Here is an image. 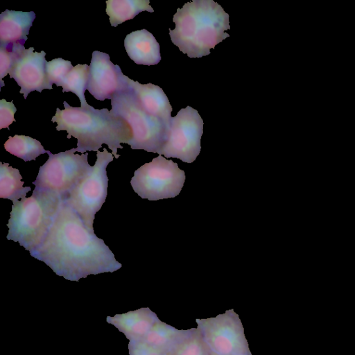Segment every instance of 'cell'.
<instances>
[{"mask_svg": "<svg viewBox=\"0 0 355 355\" xmlns=\"http://www.w3.org/2000/svg\"><path fill=\"white\" fill-rule=\"evenodd\" d=\"M124 46L136 64L155 65L161 60L159 44L151 33L146 29L133 31L126 35Z\"/></svg>", "mask_w": 355, "mask_h": 355, "instance_id": "cell-15", "label": "cell"}, {"mask_svg": "<svg viewBox=\"0 0 355 355\" xmlns=\"http://www.w3.org/2000/svg\"><path fill=\"white\" fill-rule=\"evenodd\" d=\"M33 50V47L19 49L9 72L10 78L21 87L19 92L25 99L33 91L41 92L44 89H52L46 71V53Z\"/></svg>", "mask_w": 355, "mask_h": 355, "instance_id": "cell-11", "label": "cell"}, {"mask_svg": "<svg viewBox=\"0 0 355 355\" xmlns=\"http://www.w3.org/2000/svg\"><path fill=\"white\" fill-rule=\"evenodd\" d=\"M4 148L6 151L24 162L35 160L39 155L48 152L39 141L25 135L10 136L4 144Z\"/></svg>", "mask_w": 355, "mask_h": 355, "instance_id": "cell-20", "label": "cell"}, {"mask_svg": "<svg viewBox=\"0 0 355 355\" xmlns=\"http://www.w3.org/2000/svg\"><path fill=\"white\" fill-rule=\"evenodd\" d=\"M196 322L211 351L220 355H252L243 324L234 309Z\"/></svg>", "mask_w": 355, "mask_h": 355, "instance_id": "cell-9", "label": "cell"}, {"mask_svg": "<svg viewBox=\"0 0 355 355\" xmlns=\"http://www.w3.org/2000/svg\"><path fill=\"white\" fill-rule=\"evenodd\" d=\"M209 355H220V354H218L209 349Z\"/></svg>", "mask_w": 355, "mask_h": 355, "instance_id": "cell-27", "label": "cell"}, {"mask_svg": "<svg viewBox=\"0 0 355 355\" xmlns=\"http://www.w3.org/2000/svg\"><path fill=\"white\" fill-rule=\"evenodd\" d=\"M96 161L91 171L70 192L64 201L81 218L85 226L94 230L95 214L105 202L108 187L106 168L113 161V154L104 148L97 151Z\"/></svg>", "mask_w": 355, "mask_h": 355, "instance_id": "cell-7", "label": "cell"}, {"mask_svg": "<svg viewBox=\"0 0 355 355\" xmlns=\"http://www.w3.org/2000/svg\"><path fill=\"white\" fill-rule=\"evenodd\" d=\"M63 105L64 109L58 107L51 121L58 123V131L67 132V139H77L76 152H97L105 144L116 159L119 157L116 153L123 148L121 143L128 144L132 139V130L124 119L106 108L98 110L89 104L71 107L64 101Z\"/></svg>", "mask_w": 355, "mask_h": 355, "instance_id": "cell-2", "label": "cell"}, {"mask_svg": "<svg viewBox=\"0 0 355 355\" xmlns=\"http://www.w3.org/2000/svg\"><path fill=\"white\" fill-rule=\"evenodd\" d=\"M187 331L188 329H178L157 320L142 340L167 352L187 334Z\"/></svg>", "mask_w": 355, "mask_h": 355, "instance_id": "cell-19", "label": "cell"}, {"mask_svg": "<svg viewBox=\"0 0 355 355\" xmlns=\"http://www.w3.org/2000/svg\"><path fill=\"white\" fill-rule=\"evenodd\" d=\"M137 101L148 114L170 124L172 107L163 89L152 83L140 84L129 78Z\"/></svg>", "mask_w": 355, "mask_h": 355, "instance_id": "cell-14", "label": "cell"}, {"mask_svg": "<svg viewBox=\"0 0 355 355\" xmlns=\"http://www.w3.org/2000/svg\"><path fill=\"white\" fill-rule=\"evenodd\" d=\"M60 201L33 191L31 197L12 202L7 239L31 252L44 239Z\"/></svg>", "mask_w": 355, "mask_h": 355, "instance_id": "cell-5", "label": "cell"}, {"mask_svg": "<svg viewBox=\"0 0 355 355\" xmlns=\"http://www.w3.org/2000/svg\"><path fill=\"white\" fill-rule=\"evenodd\" d=\"M149 3V0L106 1V13L110 17L111 26L116 27L143 11L154 12Z\"/></svg>", "mask_w": 355, "mask_h": 355, "instance_id": "cell-17", "label": "cell"}, {"mask_svg": "<svg viewBox=\"0 0 355 355\" xmlns=\"http://www.w3.org/2000/svg\"><path fill=\"white\" fill-rule=\"evenodd\" d=\"M74 148L53 154L48 150V160L40 167L33 184V191L55 200H65L70 192L91 171L88 153L75 154Z\"/></svg>", "mask_w": 355, "mask_h": 355, "instance_id": "cell-6", "label": "cell"}, {"mask_svg": "<svg viewBox=\"0 0 355 355\" xmlns=\"http://www.w3.org/2000/svg\"><path fill=\"white\" fill-rule=\"evenodd\" d=\"M203 121L198 111L190 106L181 109L170 121L167 137L159 155L193 162L200 151Z\"/></svg>", "mask_w": 355, "mask_h": 355, "instance_id": "cell-10", "label": "cell"}, {"mask_svg": "<svg viewBox=\"0 0 355 355\" xmlns=\"http://www.w3.org/2000/svg\"><path fill=\"white\" fill-rule=\"evenodd\" d=\"M169 28L172 42L189 58L210 54V49L230 35L229 15L213 0H193L178 8Z\"/></svg>", "mask_w": 355, "mask_h": 355, "instance_id": "cell-3", "label": "cell"}, {"mask_svg": "<svg viewBox=\"0 0 355 355\" xmlns=\"http://www.w3.org/2000/svg\"><path fill=\"white\" fill-rule=\"evenodd\" d=\"M30 254L56 275L79 281L89 275L121 268L104 241L87 228L79 215L61 200L42 242Z\"/></svg>", "mask_w": 355, "mask_h": 355, "instance_id": "cell-1", "label": "cell"}, {"mask_svg": "<svg viewBox=\"0 0 355 355\" xmlns=\"http://www.w3.org/2000/svg\"><path fill=\"white\" fill-rule=\"evenodd\" d=\"M119 65L114 64L107 53L94 51L89 68L87 90L98 101L111 99L127 84Z\"/></svg>", "mask_w": 355, "mask_h": 355, "instance_id": "cell-12", "label": "cell"}, {"mask_svg": "<svg viewBox=\"0 0 355 355\" xmlns=\"http://www.w3.org/2000/svg\"><path fill=\"white\" fill-rule=\"evenodd\" d=\"M36 16L34 12L6 9L0 15V47L15 51L24 47Z\"/></svg>", "mask_w": 355, "mask_h": 355, "instance_id": "cell-13", "label": "cell"}, {"mask_svg": "<svg viewBox=\"0 0 355 355\" xmlns=\"http://www.w3.org/2000/svg\"><path fill=\"white\" fill-rule=\"evenodd\" d=\"M73 68L69 60L61 58L53 59L46 64V71L49 81L51 85L62 86L67 74Z\"/></svg>", "mask_w": 355, "mask_h": 355, "instance_id": "cell-23", "label": "cell"}, {"mask_svg": "<svg viewBox=\"0 0 355 355\" xmlns=\"http://www.w3.org/2000/svg\"><path fill=\"white\" fill-rule=\"evenodd\" d=\"M111 105L110 112L124 119L132 130V139L128 144L131 148L159 154L170 124L148 114L141 107L128 77L127 84L112 96Z\"/></svg>", "mask_w": 355, "mask_h": 355, "instance_id": "cell-4", "label": "cell"}, {"mask_svg": "<svg viewBox=\"0 0 355 355\" xmlns=\"http://www.w3.org/2000/svg\"><path fill=\"white\" fill-rule=\"evenodd\" d=\"M130 355H166V352L155 347L143 340H133Z\"/></svg>", "mask_w": 355, "mask_h": 355, "instance_id": "cell-25", "label": "cell"}, {"mask_svg": "<svg viewBox=\"0 0 355 355\" xmlns=\"http://www.w3.org/2000/svg\"><path fill=\"white\" fill-rule=\"evenodd\" d=\"M184 180V171L175 162L159 155L137 169L130 184L141 198L157 200L177 196Z\"/></svg>", "mask_w": 355, "mask_h": 355, "instance_id": "cell-8", "label": "cell"}, {"mask_svg": "<svg viewBox=\"0 0 355 355\" xmlns=\"http://www.w3.org/2000/svg\"><path fill=\"white\" fill-rule=\"evenodd\" d=\"M157 316L148 308H143L111 318L117 327L133 340H142L157 321Z\"/></svg>", "mask_w": 355, "mask_h": 355, "instance_id": "cell-16", "label": "cell"}, {"mask_svg": "<svg viewBox=\"0 0 355 355\" xmlns=\"http://www.w3.org/2000/svg\"><path fill=\"white\" fill-rule=\"evenodd\" d=\"M17 168L9 166L8 163L0 162V198L12 202L24 198L31 190L30 187H23L24 182Z\"/></svg>", "mask_w": 355, "mask_h": 355, "instance_id": "cell-18", "label": "cell"}, {"mask_svg": "<svg viewBox=\"0 0 355 355\" xmlns=\"http://www.w3.org/2000/svg\"><path fill=\"white\" fill-rule=\"evenodd\" d=\"M19 49L15 51H8L3 47H0V80L1 83V87L3 86V78L8 73H9L12 68V66L14 63L15 59L17 56V51Z\"/></svg>", "mask_w": 355, "mask_h": 355, "instance_id": "cell-24", "label": "cell"}, {"mask_svg": "<svg viewBox=\"0 0 355 355\" xmlns=\"http://www.w3.org/2000/svg\"><path fill=\"white\" fill-rule=\"evenodd\" d=\"M17 109L12 102H7L4 99L0 100V129L7 128L14 121V114Z\"/></svg>", "mask_w": 355, "mask_h": 355, "instance_id": "cell-26", "label": "cell"}, {"mask_svg": "<svg viewBox=\"0 0 355 355\" xmlns=\"http://www.w3.org/2000/svg\"><path fill=\"white\" fill-rule=\"evenodd\" d=\"M89 68V66L86 64H78L67 74L62 85V92H71L79 98L81 107L88 104L85 99V92L87 89Z\"/></svg>", "mask_w": 355, "mask_h": 355, "instance_id": "cell-22", "label": "cell"}, {"mask_svg": "<svg viewBox=\"0 0 355 355\" xmlns=\"http://www.w3.org/2000/svg\"><path fill=\"white\" fill-rule=\"evenodd\" d=\"M166 355H209V348L199 329L191 328L166 352Z\"/></svg>", "mask_w": 355, "mask_h": 355, "instance_id": "cell-21", "label": "cell"}]
</instances>
